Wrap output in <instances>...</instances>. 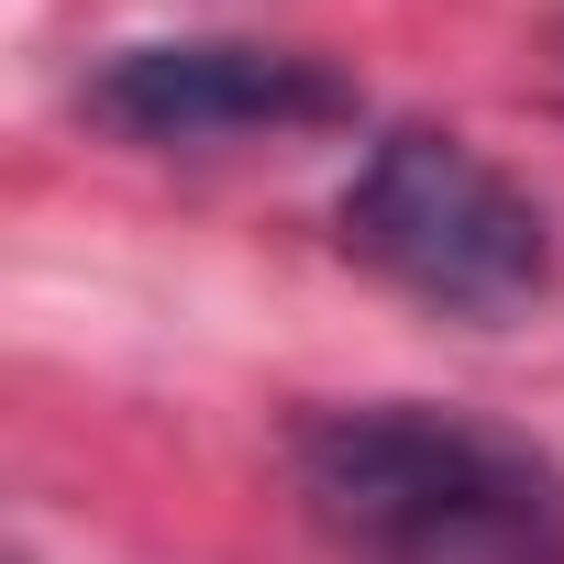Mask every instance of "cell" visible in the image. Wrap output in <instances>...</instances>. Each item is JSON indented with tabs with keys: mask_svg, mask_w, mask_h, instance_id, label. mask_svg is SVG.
Instances as JSON below:
<instances>
[{
	"mask_svg": "<svg viewBox=\"0 0 564 564\" xmlns=\"http://www.w3.org/2000/svg\"><path fill=\"white\" fill-rule=\"evenodd\" d=\"M289 498L344 564H564V454L454 399H322Z\"/></svg>",
	"mask_w": 564,
	"mask_h": 564,
	"instance_id": "obj_1",
	"label": "cell"
},
{
	"mask_svg": "<svg viewBox=\"0 0 564 564\" xmlns=\"http://www.w3.org/2000/svg\"><path fill=\"white\" fill-rule=\"evenodd\" d=\"M333 243L454 322H509L553 289V210L487 144H465L443 122H388L355 155V177L333 199Z\"/></svg>",
	"mask_w": 564,
	"mask_h": 564,
	"instance_id": "obj_2",
	"label": "cell"
},
{
	"mask_svg": "<svg viewBox=\"0 0 564 564\" xmlns=\"http://www.w3.org/2000/svg\"><path fill=\"white\" fill-rule=\"evenodd\" d=\"M355 111H366V89L333 56L254 45V34H155V45H111L78 78V122H100L111 144H144V155L289 144V133H333Z\"/></svg>",
	"mask_w": 564,
	"mask_h": 564,
	"instance_id": "obj_3",
	"label": "cell"
}]
</instances>
